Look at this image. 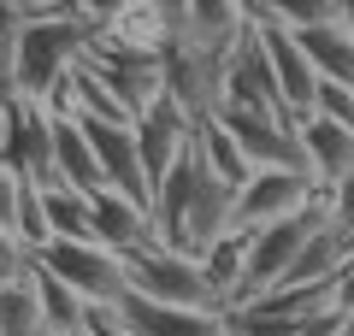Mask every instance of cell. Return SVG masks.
Listing matches in <instances>:
<instances>
[{"mask_svg": "<svg viewBox=\"0 0 354 336\" xmlns=\"http://www.w3.org/2000/svg\"><path fill=\"white\" fill-rule=\"evenodd\" d=\"M53 336H88V330H53Z\"/></svg>", "mask_w": 354, "mask_h": 336, "instance_id": "obj_30", "label": "cell"}, {"mask_svg": "<svg viewBox=\"0 0 354 336\" xmlns=\"http://www.w3.org/2000/svg\"><path fill=\"white\" fill-rule=\"evenodd\" d=\"M130 6H136V0H77V18H83L95 36H101V30H113L118 18L130 12Z\"/></svg>", "mask_w": 354, "mask_h": 336, "instance_id": "obj_25", "label": "cell"}, {"mask_svg": "<svg viewBox=\"0 0 354 336\" xmlns=\"http://www.w3.org/2000/svg\"><path fill=\"white\" fill-rule=\"evenodd\" d=\"M195 265H201V277H207V289H213L218 312H230L242 301V283H248V236H242V230H225V236H218Z\"/></svg>", "mask_w": 354, "mask_h": 336, "instance_id": "obj_15", "label": "cell"}, {"mask_svg": "<svg viewBox=\"0 0 354 336\" xmlns=\"http://www.w3.org/2000/svg\"><path fill=\"white\" fill-rule=\"evenodd\" d=\"M65 289L83 295V307H118L124 301V260L101 242H48L36 254Z\"/></svg>", "mask_w": 354, "mask_h": 336, "instance_id": "obj_5", "label": "cell"}, {"mask_svg": "<svg viewBox=\"0 0 354 336\" xmlns=\"http://www.w3.org/2000/svg\"><path fill=\"white\" fill-rule=\"evenodd\" d=\"M83 330H88V336H130L124 324H118L113 307H88V312H83Z\"/></svg>", "mask_w": 354, "mask_h": 336, "instance_id": "obj_27", "label": "cell"}, {"mask_svg": "<svg viewBox=\"0 0 354 336\" xmlns=\"http://www.w3.org/2000/svg\"><path fill=\"white\" fill-rule=\"evenodd\" d=\"M230 207H236V189H225L207 171L201 153H195V136H189V148L177 153L165 183L153 189V242L183 254V260H201L225 230H236Z\"/></svg>", "mask_w": 354, "mask_h": 336, "instance_id": "obj_1", "label": "cell"}, {"mask_svg": "<svg viewBox=\"0 0 354 336\" xmlns=\"http://www.w3.org/2000/svg\"><path fill=\"white\" fill-rule=\"evenodd\" d=\"M88 136V148H95V165H101V183L118 189V195L142 200V207H153V189H148V171H142V153H136V130L130 124H95V118H77Z\"/></svg>", "mask_w": 354, "mask_h": 336, "instance_id": "obj_9", "label": "cell"}, {"mask_svg": "<svg viewBox=\"0 0 354 336\" xmlns=\"http://www.w3.org/2000/svg\"><path fill=\"white\" fill-rule=\"evenodd\" d=\"M295 142H301V160H307L313 189H330L337 177L354 171V130L330 124V118H319V112H307L301 124H295Z\"/></svg>", "mask_w": 354, "mask_h": 336, "instance_id": "obj_13", "label": "cell"}, {"mask_svg": "<svg viewBox=\"0 0 354 336\" xmlns=\"http://www.w3.org/2000/svg\"><path fill=\"white\" fill-rule=\"evenodd\" d=\"M195 153H201V165H207V171H213L225 189H242V183L254 177L248 153L236 148V136H230V130L218 124L213 112H207V118H195Z\"/></svg>", "mask_w": 354, "mask_h": 336, "instance_id": "obj_18", "label": "cell"}, {"mask_svg": "<svg viewBox=\"0 0 354 336\" xmlns=\"http://www.w3.org/2000/svg\"><path fill=\"white\" fill-rule=\"evenodd\" d=\"M88 212H95V242H101V248H113L118 260L153 242V207H142V200L118 195V189L88 195Z\"/></svg>", "mask_w": 354, "mask_h": 336, "instance_id": "obj_12", "label": "cell"}, {"mask_svg": "<svg viewBox=\"0 0 354 336\" xmlns=\"http://www.w3.org/2000/svg\"><path fill=\"white\" fill-rule=\"evenodd\" d=\"M0 160L12 165L24 183L53 189V112H48V106H30V100H6Z\"/></svg>", "mask_w": 354, "mask_h": 336, "instance_id": "obj_6", "label": "cell"}, {"mask_svg": "<svg viewBox=\"0 0 354 336\" xmlns=\"http://www.w3.org/2000/svg\"><path fill=\"white\" fill-rule=\"evenodd\" d=\"M342 336H354V319H348V324H342Z\"/></svg>", "mask_w": 354, "mask_h": 336, "instance_id": "obj_32", "label": "cell"}, {"mask_svg": "<svg viewBox=\"0 0 354 336\" xmlns=\"http://www.w3.org/2000/svg\"><path fill=\"white\" fill-rule=\"evenodd\" d=\"M342 24H348V30H354V0H342Z\"/></svg>", "mask_w": 354, "mask_h": 336, "instance_id": "obj_29", "label": "cell"}, {"mask_svg": "<svg viewBox=\"0 0 354 336\" xmlns=\"http://www.w3.org/2000/svg\"><path fill=\"white\" fill-rule=\"evenodd\" d=\"M30 289H36V307H41V319H48V330H83V295L77 289H65L59 277L48 272V265H30Z\"/></svg>", "mask_w": 354, "mask_h": 336, "instance_id": "obj_20", "label": "cell"}, {"mask_svg": "<svg viewBox=\"0 0 354 336\" xmlns=\"http://www.w3.org/2000/svg\"><path fill=\"white\" fill-rule=\"evenodd\" d=\"M295 48L307 53V65H313L325 83H348V88H354V30H348V24L301 30V36H295Z\"/></svg>", "mask_w": 354, "mask_h": 336, "instance_id": "obj_17", "label": "cell"}, {"mask_svg": "<svg viewBox=\"0 0 354 336\" xmlns=\"http://www.w3.org/2000/svg\"><path fill=\"white\" fill-rule=\"evenodd\" d=\"M124 295H142V301H165V307H201V312H218L213 289H207L201 265L183 260V254L160 248V242H148V248L124 254Z\"/></svg>", "mask_w": 354, "mask_h": 336, "instance_id": "obj_3", "label": "cell"}, {"mask_svg": "<svg viewBox=\"0 0 354 336\" xmlns=\"http://www.w3.org/2000/svg\"><path fill=\"white\" fill-rule=\"evenodd\" d=\"M313 200H319L313 177H301V171H254L248 183L236 189L230 218H236V230H260V224H278V218H290V212L313 207Z\"/></svg>", "mask_w": 354, "mask_h": 336, "instance_id": "obj_7", "label": "cell"}, {"mask_svg": "<svg viewBox=\"0 0 354 336\" xmlns=\"http://www.w3.org/2000/svg\"><path fill=\"white\" fill-rule=\"evenodd\" d=\"M136 153H142V171H148V189H160L165 183V171L177 165V153L189 148V136H195V118L183 106H177L171 95H160L148 112H142L136 124Z\"/></svg>", "mask_w": 354, "mask_h": 336, "instance_id": "obj_8", "label": "cell"}, {"mask_svg": "<svg viewBox=\"0 0 354 336\" xmlns=\"http://www.w3.org/2000/svg\"><path fill=\"white\" fill-rule=\"evenodd\" d=\"M0 336H53L48 319H41V307H36L30 277H24V283H6V289H0Z\"/></svg>", "mask_w": 354, "mask_h": 336, "instance_id": "obj_22", "label": "cell"}, {"mask_svg": "<svg viewBox=\"0 0 354 336\" xmlns=\"http://www.w3.org/2000/svg\"><path fill=\"white\" fill-rule=\"evenodd\" d=\"M88 36L95 30L71 12H41L24 18L12 36V83H6V100H30V106H48L65 88V77L83 65Z\"/></svg>", "mask_w": 354, "mask_h": 336, "instance_id": "obj_2", "label": "cell"}, {"mask_svg": "<svg viewBox=\"0 0 354 336\" xmlns=\"http://www.w3.org/2000/svg\"><path fill=\"white\" fill-rule=\"evenodd\" d=\"M260 24V41H266V59H272V77H278V100H283V118L290 124H301L307 112H313V88H319V71L307 65V53L295 48L290 30L266 24V18H254Z\"/></svg>", "mask_w": 354, "mask_h": 336, "instance_id": "obj_10", "label": "cell"}, {"mask_svg": "<svg viewBox=\"0 0 354 336\" xmlns=\"http://www.w3.org/2000/svg\"><path fill=\"white\" fill-rule=\"evenodd\" d=\"M0 136H6V106H0Z\"/></svg>", "mask_w": 354, "mask_h": 336, "instance_id": "obj_31", "label": "cell"}, {"mask_svg": "<svg viewBox=\"0 0 354 336\" xmlns=\"http://www.w3.org/2000/svg\"><path fill=\"white\" fill-rule=\"evenodd\" d=\"M41 207H48V236H53V242H95V212H88V195L53 183V189H41Z\"/></svg>", "mask_w": 354, "mask_h": 336, "instance_id": "obj_19", "label": "cell"}, {"mask_svg": "<svg viewBox=\"0 0 354 336\" xmlns=\"http://www.w3.org/2000/svg\"><path fill=\"white\" fill-rule=\"evenodd\" d=\"M254 18L301 36V30H319V24H342V0H254Z\"/></svg>", "mask_w": 354, "mask_h": 336, "instance_id": "obj_21", "label": "cell"}, {"mask_svg": "<svg viewBox=\"0 0 354 336\" xmlns=\"http://www.w3.org/2000/svg\"><path fill=\"white\" fill-rule=\"evenodd\" d=\"M53 183L77 189V195H101V165H95V148H88L83 124L77 118H65V112H53Z\"/></svg>", "mask_w": 354, "mask_h": 336, "instance_id": "obj_14", "label": "cell"}, {"mask_svg": "<svg viewBox=\"0 0 354 336\" xmlns=\"http://www.w3.org/2000/svg\"><path fill=\"white\" fill-rule=\"evenodd\" d=\"M313 112H319V118H330V124H342V130H354V88H348V83H325V77H319Z\"/></svg>", "mask_w": 354, "mask_h": 336, "instance_id": "obj_23", "label": "cell"}, {"mask_svg": "<svg viewBox=\"0 0 354 336\" xmlns=\"http://www.w3.org/2000/svg\"><path fill=\"white\" fill-rule=\"evenodd\" d=\"M113 312L130 336H225V312H201V307H165V301L124 295Z\"/></svg>", "mask_w": 354, "mask_h": 336, "instance_id": "obj_11", "label": "cell"}, {"mask_svg": "<svg viewBox=\"0 0 354 336\" xmlns=\"http://www.w3.org/2000/svg\"><path fill=\"white\" fill-rule=\"evenodd\" d=\"M30 265H36V254H30L12 230H0V289H6V283H24Z\"/></svg>", "mask_w": 354, "mask_h": 336, "instance_id": "obj_24", "label": "cell"}, {"mask_svg": "<svg viewBox=\"0 0 354 336\" xmlns=\"http://www.w3.org/2000/svg\"><path fill=\"white\" fill-rule=\"evenodd\" d=\"M148 6H153V12H160L165 24L177 30V36H183V12H189V0H148Z\"/></svg>", "mask_w": 354, "mask_h": 336, "instance_id": "obj_28", "label": "cell"}, {"mask_svg": "<svg viewBox=\"0 0 354 336\" xmlns=\"http://www.w3.org/2000/svg\"><path fill=\"white\" fill-rule=\"evenodd\" d=\"M319 224H325V200H313V207L290 212V218H278V224L242 230V236H248V283H242V301L260 295V289H272V283H283ZM242 301H236V307H242Z\"/></svg>", "mask_w": 354, "mask_h": 336, "instance_id": "obj_4", "label": "cell"}, {"mask_svg": "<svg viewBox=\"0 0 354 336\" xmlns=\"http://www.w3.org/2000/svg\"><path fill=\"white\" fill-rule=\"evenodd\" d=\"M18 189H24V177L0 160V230H12V218H18Z\"/></svg>", "mask_w": 354, "mask_h": 336, "instance_id": "obj_26", "label": "cell"}, {"mask_svg": "<svg viewBox=\"0 0 354 336\" xmlns=\"http://www.w3.org/2000/svg\"><path fill=\"white\" fill-rule=\"evenodd\" d=\"M242 307L266 312V319H283V324H307V319L337 307V283H272L260 295H248Z\"/></svg>", "mask_w": 354, "mask_h": 336, "instance_id": "obj_16", "label": "cell"}]
</instances>
